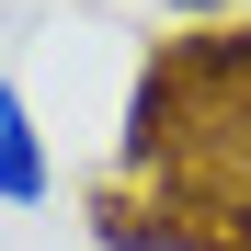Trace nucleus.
I'll list each match as a JSON object with an SVG mask.
<instances>
[{"instance_id": "obj_2", "label": "nucleus", "mask_w": 251, "mask_h": 251, "mask_svg": "<svg viewBox=\"0 0 251 251\" xmlns=\"http://www.w3.org/2000/svg\"><path fill=\"white\" fill-rule=\"evenodd\" d=\"M172 12H183V23H194V12H228V0H172Z\"/></svg>"}, {"instance_id": "obj_1", "label": "nucleus", "mask_w": 251, "mask_h": 251, "mask_svg": "<svg viewBox=\"0 0 251 251\" xmlns=\"http://www.w3.org/2000/svg\"><path fill=\"white\" fill-rule=\"evenodd\" d=\"M57 194V160H46V126H34L23 80H0V205H46Z\"/></svg>"}]
</instances>
